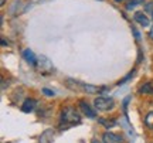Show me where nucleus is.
<instances>
[{"label":"nucleus","mask_w":153,"mask_h":143,"mask_svg":"<svg viewBox=\"0 0 153 143\" xmlns=\"http://www.w3.org/2000/svg\"><path fill=\"white\" fill-rule=\"evenodd\" d=\"M81 122V116L72 106H67L61 110V129H67V127L76 125Z\"/></svg>","instance_id":"obj_1"},{"label":"nucleus","mask_w":153,"mask_h":143,"mask_svg":"<svg viewBox=\"0 0 153 143\" xmlns=\"http://www.w3.org/2000/svg\"><path fill=\"white\" fill-rule=\"evenodd\" d=\"M94 106L99 112H106L115 106V101L112 98H108V96H98V98L94 99Z\"/></svg>","instance_id":"obj_2"},{"label":"nucleus","mask_w":153,"mask_h":143,"mask_svg":"<svg viewBox=\"0 0 153 143\" xmlns=\"http://www.w3.org/2000/svg\"><path fill=\"white\" fill-rule=\"evenodd\" d=\"M36 68H37V71L41 72V74H51V72L54 71L53 62H51V61H50L45 55H38V57H37Z\"/></svg>","instance_id":"obj_3"},{"label":"nucleus","mask_w":153,"mask_h":143,"mask_svg":"<svg viewBox=\"0 0 153 143\" xmlns=\"http://www.w3.org/2000/svg\"><path fill=\"white\" fill-rule=\"evenodd\" d=\"M133 20H135L137 24H140L142 27H148L149 24H150V20H149L148 14L143 13V11H136V13L133 14Z\"/></svg>","instance_id":"obj_4"},{"label":"nucleus","mask_w":153,"mask_h":143,"mask_svg":"<svg viewBox=\"0 0 153 143\" xmlns=\"http://www.w3.org/2000/svg\"><path fill=\"white\" fill-rule=\"evenodd\" d=\"M102 143H122V138L116 133L105 132L102 136Z\"/></svg>","instance_id":"obj_5"},{"label":"nucleus","mask_w":153,"mask_h":143,"mask_svg":"<svg viewBox=\"0 0 153 143\" xmlns=\"http://www.w3.org/2000/svg\"><path fill=\"white\" fill-rule=\"evenodd\" d=\"M23 57H24V60L27 61L28 64H31V65L36 67V62H37V57L34 55V53L31 51V50H24L23 51Z\"/></svg>","instance_id":"obj_6"},{"label":"nucleus","mask_w":153,"mask_h":143,"mask_svg":"<svg viewBox=\"0 0 153 143\" xmlns=\"http://www.w3.org/2000/svg\"><path fill=\"white\" fill-rule=\"evenodd\" d=\"M34 108H36V101H34V99H26L22 105V110L23 112H26V113L31 112Z\"/></svg>","instance_id":"obj_7"},{"label":"nucleus","mask_w":153,"mask_h":143,"mask_svg":"<svg viewBox=\"0 0 153 143\" xmlns=\"http://www.w3.org/2000/svg\"><path fill=\"white\" fill-rule=\"evenodd\" d=\"M79 108H81L82 112H84L88 118H95V112L91 109V106H89L85 101H81V102H79Z\"/></svg>","instance_id":"obj_8"},{"label":"nucleus","mask_w":153,"mask_h":143,"mask_svg":"<svg viewBox=\"0 0 153 143\" xmlns=\"http://www.w3.org/2000/svg\"><path fill=\"white\" fill-rule=\"evenodd\" d=\"M143 1H145V0H129V1L126 3L125 9H126V10H133L136 6L143 4Z\"/></svg>","instance_id":"obj_9"},{"label":"nucleus","mask_w":153,"mask_h":143,"mask_svg":"<svg viewBox=\"0 0 153 143\" xmlns=\"http://www.w3.org/2000/svg\"><path fill=\"white\" fill-rule=\"evenodd\" d=\"M140 94H153V82H146L140 87Z\"/></svg>","instance_id":"obj_10"},{"label":"nucleus","mask_w":153,"mask_h":143,"mask_svg":"<svg viewBox=\"0 0 153 143\" xmlns=\"http://www.w3.org/2000/svg\"><path fill=\"white\" fill-rule=\"evenodd\" d=\"M145 123H146V126L148 127L153 129V110H150L148 115H146V118H145Z\"/></svg>","instance_id":"obj_11"},{"label":"nucleus","mask_w":153,"mask_h":143,"mask_svg":"<svg viewBox=\"0 0 153 143\" xmlns=\"http://www.w3.org/2000/svg\"><path fill=\"white\" fill-rule=\"evenodd\" d=\"M145 13L149 14V16L153 19V0L152 1H148V3L145 4Z\"/></svg>","instance_id":"obj_12"},{"label":"nucleus","mask_w":153,"mask_h":143,"mask_svg":"<svg viewBox=\"0 0 153 143\" xmlns=\"http://www.w3.org/2000/svg\"><path fill=\"white\" fill-rule=\"evenodd\" d=\"M101 122H102V125L106 127H112L115 126V121L114 119H111V121H106V119H101Z\"/></svg>","instance_id":"obj_13"},{"label":"nucleus","mask_w":153,"mask_h":143,"mask_svg":"<svg viewBox=\"0 0 153 143\" xmlns=\"http://www.w3.org/2000/svg\"><path fill=\"white\" fill-rule=\"evenodd\" d=\"M43 92H44L45 95H48V96H53V95H54V92H53V91H48L47 88H44V89H43Z\"/></svg>","instance_id":"obj_14"},{"label":"nucleus","mask_w":153,"mask_h":143,"mask_svg":"<svg viewBox=\"0 0 153 143\" xmlns=\"http://www.w3.org/2000/svg\"><path fill=\"white\" fill-rule=\"evenodd\" d=\"M150 39L153 40V26H152V28H150Z\"/></svg>","instance_id":"obj_15"},{"label":"nucleus","mask_w":153,"mask_h":143,"mask_svg":"<svg viewBox=\"0 0 153 143\" xmlns=\"http://www.w3.org/2000/svg\"><path fill=\"white\" fill-rule=\"evenodd\" d=\"M4 1H6V0H1V1H0V3H1V6L4 4Z\"/></svg>","instance_id":"obj_16"},{"label":"nucleus","mask_w":153,"mask_h":143,"mask_svg":"<svg viewBox=\"0 0 153 143\" xmlns=\"http://www.w3.org/2000/svg\"><path fill=\"white\" fill-rule=\"evenodd\" d=\"M115 1H116V3H120V1H123V0H115Z\"/></svg>","instance_id":"obj_17"},{"label":"nucleus","mask_w":153,"mask_h":143,"mask_svg":"<svg viewBox=\"0 0 153 143\" xmlns=\"http://www.w3.org/2000/svg\"><path fill=\"white\" fill-rule=\"evenodd\" d=\"M92 143H99V142H97V140H95V139H94V140H92Z\"/></svg>","instance_id":"obj_18"}]
</instances>
